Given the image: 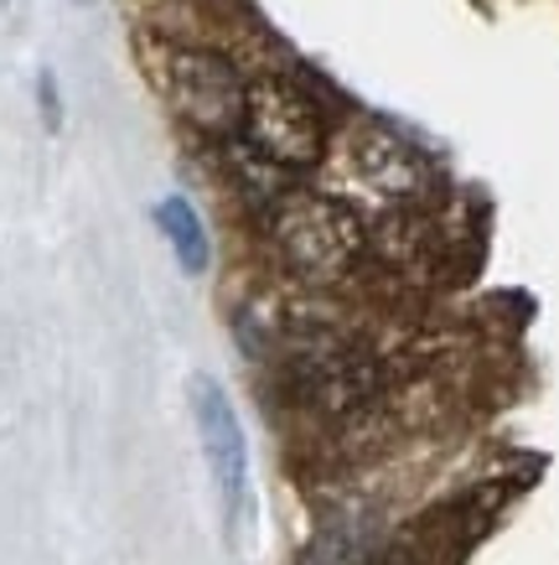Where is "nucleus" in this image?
Segmentation results:
<instances>
[{"instance_id": "0eeeda50", "label": "nucleus", "mask_w": 559, "mask_h": 565, "mask_svg": "<svg viewBox=\"0 0 559 565\" xmlns=\"http://www.w3.org/2000/svg\"><path fill=\"white\" fill-rule=\"evenodd\" d=\"M155 228L166 234L171 255H176V265H182L186 275H207V265H213V239H207V223H203V213L192 207V198H182V192L161 198V203H155Z\"/></svg>"}, {"instance_id": "9d476101", "label": "nucleus", "mask_w": 559, "mask_h": 565, "mask_svg": "<svg viewBox=\"0 0 559 565\" xmlns=\"http://www.w3.org/2000/svg\"><path fill=\"white\" fill-rule=\"evenodd\" d=\"M171 6H192V0H171Z\"/></svg>"}, {"instance_id": "39448f33", "label": "nucleus", "mask_w": 559, "mask_h": 565, "mask_svg": "<svg viewBox=\"0 0 559 565\" xmlns=\"http://www.w3.org/2000/svg\"><path fill=\"white\" fill-rule=\"evenodd\" d=\"M192 420H197L203 457L213 467V482H218L223 514H228V524H238L249 514V441H244L234 399L223 394V384L213 374L192 379Z\"/></svg>"}, {"instance_id": "9b49d317", "label": "nucleus", "mask_w": 559, "mask_h": 565, "mask_svg": "<svg viewBox=\"0 0 559 565\" xmlns=\"http://www.w3.org/2000/svg\"><path fill=\"white\" fill-rule=\"evenodd\" d=\"M394 565H415V561H394Z\"/></svg>"}, {"instance_id": "f257e3e1", "label": "nucleus", "mask_w": 559, "mask_h": 565, "mask_svg": "<svg viewBox=\"0 0 559 565\" xmlns=\"http://www.w3.org/2000/svg\"><path fill=\"white\" fill-rule=\"evenodd\" d=\"M326 192H337L342 203H353L363 218H384V213H409V207H430L441 192L436 161L399 136L394 125L357 120L332 136L322 156Z\"/></svg>"}, {"instance_id": "f03ea898", "label": "nucleus", "mask_w": 559, "mask_h": 565, "mask_svg": "<svg viewBox=\"0 0 559 565\" xmlns=\"http://www.w3.org/2000/svg\"><path fill=\"white\" fill-rule=\"evenodd\" d=\"M265 234L286 275L311 291L342 286L368 259V218L326 188H290L265 207Z\"/></svg>"}, {"instance_id": "20e7f679", "label": "nucleus", "mask_w": 559, "mask_h": 565, "mask_svg": "<svg viewBox=\"0 0 559 565\" xmlns=\"http://www.w3.org/2000/svg\"><path fill=\"white\" fill-rule=\"evenodd\" d=\"M234 136H244L259 156H270L275 167L301 177L311 167H322L326 146H332V120L301 78L259 73L244 84V115H238Z\"/></svg>"}, {"instance_id": "7ed1b4c3", "label": "nucleus", "mask_w": 559, "mask_h": 565, "mask_svg": "<svg viewBox=\"0 0 559 565\" xmlns=\"http://www.w3.org/2000/svg\"><path fill=\"white\" fill-rule=\"evenodd\" d=\"M140 57H146V78L182 125H192L207 140H228L238 130L249 78L238 73L228 52L207 42H182V36H146Z\"/></svg>"}, {"instance_id": "1a4fd4ad", "label": "nucleus", "mask_w": 559, "mask_h": 565, "mask_svg": "<svg viewBox=\"0 0 559 565\" xmlns=\"http://www.w3.org/2000/svg\"><path fill=\"white\" fill-rule=\"evenodd\" d=\"M36 104H42V125L47 130H63V99H57V78L47 68L36 73Z\"/></svg>"}, {"instance_id": "6e6552de", "label": "nucleus", "mask_w": 559, "mask_h": 565, "mask_svg": "<svg viewBox=\"0 0 559 565\" xmlns=\"http://www.w3.org/2000/svg\"><path fill=\"white\" fill-rule=\"evenodd\" d=\"M223 161H228V177H234V188L244 192V198H249L259 213H265L270 203H280V198L295 188V172L275 167L270 156H259L244 136H228V140H223Z\"/></svg>"}, {"instance_id": "423d86ee", "label": "nucleus", "mask_w": 559, "mask_h": 565, "mask_svg": "<svg viewBox=\"0 0 559 565\" xmlns=\"http://www.w3.org/2000/svg\"><path fill=\"white\" fill-rule=\"evenodd\" d=\"M384 550V519L373 509H353V514L326 519L322 530L305 540L301 565H373Z\"/></svg>"}]
</instances>
